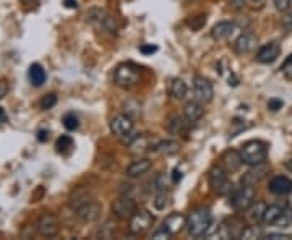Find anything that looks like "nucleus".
<instances>
[{"mask_svg":"<svg viewBox=\"0 0 292 240\" xmlns=\"http://www.w3.org/2000/svg\"><path fill=\"white\" fill-rule=\"evenodd\" d=\"M169 237H172L169 232H167L164 227L163 229H159V230H156L155 234H153V238H169Z\"/></svg>","mask_w":292,"mask_h":240,"instance_id":"45","label":"nucleus"},{"mask_svg":"<svg viewBox=\"0 0 292 240\" xmlns=\"http://www.w3.org/2000/svg\"><path fill=\"white\" fill-rule=\"evenodd\" d=\"M231 5L234 7V9H242V7L245 5V0H231Z\"/></svg>","mask_w":292,"mask_h":240,"instance_id":"49","label":"nucleus"},{"mask_svg":"<svg viewBox=\"0 0 292 240\" xmlns=\"http://www.w3.org/2000/svg\"><path fill=\"white\" fill-rule=\"evenodd\" d=\"M60 230L58 217L52 213H44L38 219V232L42 237H54Z\"/></svg>","mask_w":292,"mask_h":240,"instance_id":"11","label":"nucleus"},{"mask_svg":"<svg viewBox=\"0 0 292 240\" xmlns=\"http://www.w3.org/2000/svg\"><path fill=\"white\" fill-rule=\"evenodd\" d=\"M266 172H268V166L265 163H261V164H257V166H253V169L248 171L244 179H242V184H252L255 185L257 182H260L263 177L266 176Z\"/></svg>","mask_w":292,"mask_h":240,"instance_id":"21","label":"nucleus"},{"mask_svg":"<svg viewBox=\"0 0 292 240\" xmlns=\"http://www.w3.org/2000/svg\"><path fill=\"white\" fill-rule=\"evenodd\" d=\"M167 130H169V133L172 135H182L187 130L185 120L179 117V115H174V117H171L169 123H167Z\"/></svg>","mask_w":292,"mask_h":240,"instance_id":"29","label":"nucleus"},{"mask_svg":"<svg viewBox=\"0 0 292 240\" xmlns=\"http://www.w3.org/2000/svg\"><path fill=\"white\" fill-rule=\"evenodd\" d=\"M93 200V196L91 193L85 190V188H78L77 192H73L71 196H70V206L73 209H78V208H82L83 205H86L88 201H91Z\"/></svg>","mask_w":292,"mask_h":240,"instance_id":"23","label":"nucleus"},{"mask_svg":"<svg viewBox=\"0 0 292 240\" xmlns=\"http://www.w3.org/2000/svg\"><path fill=\"white\" fill-rule=\"evenodd\" d=\"M169 200H171V195L167 193V190L158 192L156 196H155V200H153V205H155V208L158 211H163V209L167 208V205H169Z\"/></svg>","mask_w":292,"mask_h":240,"instance_id":"31","label":"nucleus"},{"mask_svg":"<svg viewBox=\"0 0 292 240\" xmlns=\"http://www.w3.org/2000/svg\"><path fill=\"white\" fill-rule=\"evenodd\" d=\"M63 5L67 7V9H77L78 7L77 0H63Z\"/></svg>","mask_w":292,"mask_h":240,"instance_id":"51","label":"nucleus"},{"mask_svg":"<svg viewBox=\"0 0 292 240\" xmlns=\"http://www.w3.org/2000/svg\"><path fill=\"white\" fill-rule=\"evenodd\" d=\"M153 222H155V217H153V214L148 209H136L135 214L130 217L128 230L130 234L140 235V234H144L151 227Z\"/></svg>","mask_w":292,"mask_h":240,"instance_id":"7","label":"nucleus"},{"mask_svg":"<svg viewBox=\"0 0 292 240\" xmlns=\"http://www.w3.org/2000/svg\"><path fill=\"white\" fill-rule=\"evenodd\" d=\"M182 177H184V176H182V172L179 169L172 171V184H179V182L182 180Z\"/></svg>","mask_w":292,"mask_h":240,"instance_id":"47","label":"nucleus"},{"mask_svg":"<svg viewBox=\"0 0 292 240\" xmlns=\"http://www.w3.org/2000/svg\"><path fill=\"white\" fill-rule=\"evenodd\" d=\"M265 203H253V205L248 208V217H250V221L253 224H258V222H263V214H265Z\"/></svg>","mask_w":292,"mask_h":240,"instance_id":"27","label":"nucleus"},{"mask_svg":"<svg viewBox=\"0 0 292 240\" xmlns=\"http://www.w3.org/2000/svg\"><path fill=\"white\" fill-rule=\"evenodd\" d=\"M7 120H9V115H7L5 109L0 107V125H2V123H5Z\"/></svg>","mask_w":292,"mask_h":240,"instance_id":"52","label":"nucleus"},{"mask_svg":"<svg viewBox=\"0 0 292 240\" xmlns=\"http://www.w3.org/2000/svg\"><path fill=\"white\" fill-rule=\"evenodd\" d=\"M203 104L198 103V101H190V103L185 104L184 107V115H185V119L187 122L190 123H196V122H200L201 117H203Z\"/></svg>","mask_w":292,"mask_h":240,"instance_id":"18","label":"nucleus"},{"mask_svg":"<svg viewBox=\"0 0 292 240\" xmlns=\"http://www.w3.org/2000/svg\"><path fill=\"white\" fill-rule=\"evenodd\" d=\"M286 169L292 172V157H290V159H287V161H286Z\"/></svg>","mask_w":292,"mask_h":240,"instance_id":"53","label":"nucleus"},{"mask_svg":"<svg viewBox=\"0 0 292 240\" xmlns=\"http://www.w3.org/2000/svg\"><path fill=\"white\" fill-rule=\"evenodd\" d=\"M169 93L174 99H184L185 94H187V83L184 82L182 78H174L172 83H171V88H169Z\"/></svg>","mask_w":292,"mask_h":240,"instance_id":"25","label":"nucleus"},{"mask_svg":"<svg viewBox=\"0 0 292 240\" xmlns=\"http://www.w3.org/2000/svg\"><path fill=\"white\" fill-rule=\"evenodd\" d=\"M234 30H236V26L231 21H219L217 25L213 26V30H211V38L214 41H224L234 33Z\"/></svg>","mask_w":292,"mask_h":240,"instance_id":"19","label":"nucleus"},{"mask_svg":"<svg viewBox=\"0 0 292 240\" xmlns=\"http://www.w3.org/2000/svg\"><path fill=\"white\" fill-rule=\"evenodd\" d=\"M281 26L286 31H292V12H284V15L281 18Z\"/></svg>","mask_w":292,"mask_h":240,"instance_id":"40","label":"nucleus"},{"mask_svg":"<svg viewBox=\"0 0 292 240\" xmlns=\"http://www.w3.org/2000/svg\"><path fill=\"white\" fill-rule=\"evenodd\" d=\"M281 71H282L284 76H286L287 79H292V55H289L287 59H286V62L282 63Z\"/></svg>","mask_w":292,"mask_h":240,"instance_id":"41","label":"nucleus"},{"mask_svg":"<svg viewBox=\"0 0 292 240\" xmlns=\"http://www.w3.org/2000/svg\"><path fill=\"white\" fill-rule=\"evenodd\" d=\"M193 94H195V101H198L201 104H208L213 101V96H214L213 85H211L208 78L196 75L193 78Z\"/></svg>","mask_w":292,"mask_h":240,"instance_id":"8","label":"nucleus"},{"mask_svg":"<svg viewBox=\"0 0 292 240\" xmlns=\"http://www.w3.org/2000/svg\"><path fill=\"white\" fill-rule=\"evenodd\" d=\"M21 2H25V4H33L34 0H21Z\"/></svg>","mask_w":292,"mask_h":240,"instance_id":"55","label":"nucleus"},{"mask_svg":"<svg viewBox=\"0 0 292 240\" xmlns=\"http://www.w3.org/2000/svg\"><path fill=\"white\" fill-rule=\"evenodd\" d=\"M28 78L34 86H42L44 83H46L47 75H46V70L42 68V65L33 63L28 70Z\"/></svg>","mask_w":292,"mask_h":240,"instance_id":"22","label":"nucleus"},{"mask_svg":"<svg viewBox=\"0 0 292 240\" xmlns=\"http://www.w3.org/2000/svg\"><path fill=\"white\" fill-rule=\"evenodd\" d=\"M86 21H88V23H91L99 31H107V33H111V34L117 33L115 20L111 15H109L106 10L91 9L90 12L86 13Z\"/></svg>","mask_w":292,"mask_h":240,"instance_id":"4","label":"nucleus"},{"mask_svg":"<svg viewBox=\"0 0 292 240\" xmlns=\"http://www.w3.org/2000/svg\"><path fill=\"white\" fill-rule=\"evenodd\" d=\"M268 188H269V192L274 193V195H279V196L289 195L292 192V182L287 177L279 176V177H274L271 182H269Z\"/></svg>","mask_w":292,"mask_h":240,"instance_id":"17","label":"nucleus"},{"mask_svg":"<svg viewBox=\"0 0 292 240\" xmlns=\"http://www.w3.org/2000/svg\"><path fill=\"white\" fill-rule=\"evenodd\" d=\"M7 93H9V85L5 82H0V101L7 96Z\"/></svg>","mask_w":292,"mask_h":240,"instance_id":"46","label":"nucleus"},{"mask_svg":"<svg viewBox=\"0 0 292 240\" xmlns=\"http://www.w3.org/2000/svg\"><path fill=\"white\" fill-rule=\"evenodd\" d=\"M282 208L279 205H269L265 209V214H263V222L268 224V225H273L276 224V221L279 219V216L282 214Z\"/></svg>","mask_w":292,"mask_h":240,"instance_id":"26","label":"nucleus"},{"mask_svg":"<svg viewBox=\"0 0 292 240\" xmlns=\"http://www.w3.org/2000/svg\"><path fill=\"white\" fill-rule=\"evenodd\" d=\"M47 138H49V132L47 130H39V133H38V140L39 141H47Z\"/></svg>","mask_w":292,"mask_h":240,"instance_id":"48","label":"nucleus"},{"mask_svg":"<svg viewBox=\"0 0 292 240\" xmlns=\"http://www.w3.org/2000/svg\"><path fill=\"white\" fill-rule=\"evenodd\" d=\"M55 104H57V96L54 93L46 94V96H42V99L39 101V106L42 111H49V109H52Z\"/></svg>","mask_w":292,"mask_h":240,"instance_id":"33","label":"nucleus"},{"mask_svg":"<svg viewBox=\"0 0 292 240\" xmlns=\"http://www.w3.org/2000/svg\"><path fill=\"white\" fill-rule=\"evenodd\" d=\"M109 128H111V132L122 138L123 135L130 133L131 130H133V119L130 117L127 114H119V115H114L109 122Z\"/></svg>","mask_w":292,"mask_h":240,"instance_id":"12","label":"nucleus"},{"mask_svg":"<svg viewBox=\"0 0 292 240\" xmlns=\"http://www.w3.org/2000/svg\"><path fill=\"white\" fill-rule=\"evenodd\" d=\"M187 225V217L184 214L180 213H172L169 214L164 219V224L163 227L169 232L171 235H175V234H180L182 230H184V227Z\"/></svg>","mask_w":292,"mask_h":240,"instance_id":"15","label":"nucleus"},{"mask_svg":"<svg viewBox=\"0 0 292 240\" xmlns=\"http://www.w3.org/2000/svg\"><path fill=\"white\" fill-rule=\"evenodd\" d=\"M223 161L226 164L228 172H236V171H239V167L244 164L242 156H240V152H237V151H228L224 154Z\"/></svg>","mask_w":292,"mask_h":240,"instance_id":"24","label":"nucleus"},{"mask_svg":"<svg viewBox=\"0 0 292 240\" xmlns=\"http://www.w3.org/2000/svg\"><path fill=\"white\" fill-rule=\"evenodd\" d=\"M140 52H141L143 55H151V54L158 52V46H153V44H143V46H140Z\"/></svg>","mask_w":292,"mask_h":240,"instance_id":"44","label":"nucleus"},{"mask_svg":"<svg viewBox=\"0 0 292 240\" xmlns=\"http://www.w3.org/2000/svg\"><path fill=\"white\" fill-rule=\"evenodd\" d=\"M282 106H284V103L281 99H269V103H268V109L273 112H277L279 109H282Z\"/></svg>","mask_w":292,"mask_h":240,"instance_id":"43","label":"nucleus"},{"mask_svg":"<svg viewBox=\"0 0 292 240\" xmlns=\"http://www.w3.org/2000/svg\"><path fill=\"white\" fill-rule=\"evenodd\" d=\"M290 4H292V0H274V7H276V10L277 12H287L290 9Z\"/></svg>","mask_w":292,"mask_h":240,"instance_id":"42","label":"nucleus"},{"mask_svg":"<svg viewBox=\"0 0 292 240\" xmlns=\"http://www.w3.org/2000/svg\"><path fill=\"white\" fill-rule=\"evenodd\" d=\"M255 47H257V36L253 33H242L234 42V50L240 55L252 52Z\"/></svg>","mask_w":292,"mask_h":240,"instance_id":"14","label":"nucleus"},{"mask_svg":"<svg viewBox=\"0 0 292 240\" xmlns=\"http://www.w3.org/2000/svg\"><path fill=\"white\" fill-rule=\"evenodd\" d=\"M62 122H63V127L67 128V130H70V132H73V130H77L78 128V125H80V120H78V117L73 112H68V114H65L63 115V119H62Z\"/></svg>","mask_w":292,"mask_h":240,"instance_id":"32","label":"nucleus"},{"mask_svg":"<svg viewBox=\"0 0 292 240\" xmlns=\"http://www.w3.org/2000/svg\"><path fill=\"white\" fill-rule=\"evenodd\" d=\"M255 187L252 184H242V187L232 195L231 205L236 211H247L255 203Z\"/></svg>","mask_w":292,"mask_h":240,"instance_id":"5","label":"nucleus"},{"mask_svg":"<svg viewBox=\"0 0 292 240\" xmlns=\"http://www.w3.org/2000/svg\"><path fill=\"white\" fill-rule=\"evenodd\" d=\"M279 44H276V42H268V44L261 46L258 54H257V60L260 63H273L277 57H279Z\"/></svg>","mask_w":292,"mask_h":240,"instance_id":"16","label":"nucleus"},{"mask_svg":"<svg viewBox=\"0 0 292 240\" xmlns=\"http://www.w3.org/2000/svg\"><path fill=\"white\" fill-rule=\"evenodd\" d=\"M240 156H242L244 164L248 166H257L266 161L268 156V146L260 140H250L244 143V146L240 148Z\"/></svg>","mask_w":292,"mask_h":240,"instance_id":"3","label":"nucleus"},{"mask_svg":"<svg viewBox=\"0 0 292 240\" xmlns=\"http://www.w3.org/2000/svg\"><path fill=\"white\" fill-rule=\"evenodd\" d=\"M208 179H209L211 188H213V190L219 195H228L232 190V184L228 179V171L223 169L221 166L211 167V171L208 174Z\"/></svg>","mask_w":292,"mask_h":240,"instance_id":"6","label":"nucleus"},{"mask_svg":"<svg viewBox=\"0 0 292 240\" xmlns=\"http://www.w3.org/2000/svg\"><path fill=\"white\" fill-rule=\"evenodd\" d=\"M245 222L240 217H229L226 219L219 230V237L221 238H242V234L245 230Z\"/></svg>","mask_w":292,"mask_h":240,"instance_id":"10","label":"nucleus"},{"mask_svg":"<svg viewBox=\"0 0 292 240\" xmlns=\"http://www.w3.org/2000/svg\"><path fill=\"white\" fill-rule=\"evenodd\" d=\"M153 188H155V192H164L167 190V179H166V174H159V176L153 180Z\"/></svg>","mask_w":292,"mask_h":240,"instance_id":"36","label":"nucleus"},{"mask_svg":"<svg viewBox=\"0 0 292 240\" xmlns=\"http://www.w3.org/2000/svg\"><path fill=\"white\" fill-rule=\"evenodd\" d=\"M141 78V70L138 65L131 63V62H125L120 63L119 67L115 68L114 71V83L120 88H133V86L140 82Z\"/></svg>","mask_w":292,"mask_h":240,"instance_id":"2","label":"nucleus"},{"mask_svg":"<svg viewBox=\"0 0 292 240\" xmlns=\"http://www.w3.org/2000/svg\"><path fill=\"white\" fill-rule=\"evenodd\" d=\"M290 224H292V211L287 208V209H284V211H282V214L279 216V219L276 221L274 225H277V227L284 229V227H289Z\"/></svg>","mask_w":292,"mask_h":240,"instance_id":"34","label":"nucleus"},{"mask_svg":"<svg viewBox=\"0 0 292 240\" xmlns=\"http://www.w3.org/2000/svg\"><path fill=\"white\" fill-rule=\"evenodd\" d=\"M242 130H245V123H244V120H239V119H236L232 122V128H231V132H229V136L231 138H234V136H237Z\"/></svg>","mask_w":292,"mask_h":240,"instance_id":"39","label":"nucleus"},{"mask_svg":"<svg viewBox=\"0 0 292 240\" xmlns=\"http://www.w3.org/2000/svg\"><path fill=\"white\" fill-rule=\"evenodd\" d=\"M263 234L261 230L257 227V225H247L244 234H242V238H260Z\"/></svg>","mask_w":292,"mask_h":240,"instance_id":"37","label":"nucleus"},{"mask_svg":"<svg viewBox=\"0 0 292 240\" xmlns=\"http://www.w3.org/2000/svg\"><path fill=\"white\" fill-rule=\"evenodd\" d=\"M114 232H115V224H112L111 221H107V222L98 230V235L102 237V238H111V237L114 235Z\"/></svg>","mask_w":292,"mask_h":240,"instance_id":"35","label":"nucleus"},{"mask_svg":"<svg viewBox=\"0 0 292 240\" xmlns=\"http://www.w3.org/2000/svg\"><path fill=\"white\" fill-rule=\"evenodd\" d=\"M150 169H151V161H150V159H136V161H133L127 167L125 174H127V177L135 179V177L143 176V174H146Z\"/></svg>","mask_w":292,"mask_h":240,"instance_id":"20","label":"nucleus"},{"mask_svg":"<svg viewBox=\"0 0 292 240\" xmlns=\"http://www.w3.org/2000/svg\"><path fill=\"white\" fill-rule=\"evenodd\" d=\"M266 238H273V240H277V238H290V235H286V234H268Z\"/></svg>","mask_w":292,"mask_h":240,"instance_id":"50","label":"nucleus"},{"mask_svg":"<svg viewBox=\"0 0 292 240\" xmlns=\"http://www.w3.org/2000/svg\"><path fill=\"white\" fill-rule=\"evenodd\" d=\"M213 224V216H211L209 208H196L187 217V229L192 237H203L208 234V230Z\"/></svg>","mask_w":292,"mask_h":240,"instance_id":"1","label":"nucleus"},{"mask_svg":"<svg viewBox=\"0 0 292 240\" xmlns=\"http://www.w3.org/2000/svg\"><path fill=\"white\" fill-rule=\"evenodd\" d=\"M136 211V203L133 196L122 195L117 200L112 201V213L119 217V219H130Z\"/></svg>","mask_w":292,"mask_h":240,"instance_id":"9","label":"nucleus"},{"mask_svg":"<svg viewBox=\"0 0 292 240\" xmlns=\"http://www.w3.org/2000/svg\"><path fill=\"white\" fill-rule=\"evenodd\" d=\"M55 148H57V152H60V154H67V152H70L71 148H73V140H71V136H68V135H62V136L55 141Z\"/></svg>","mask_w":292,"mask_h":240,"instance_id":"30","label":"nucleus"},{"mask_svg":"<svg viewBox=\"0 0 292 240\" xmlns=\"http://www.w3.org/2000/svg\"><path fill=\"white\" fill-rule=\"evenodd\" d=\"M204 23H206V17L204 15H198V17H195L192 20H188V26L195 31L201 30V28L204 26Z\"/></svg>","mask_w":292,"mask_h":240,"instance_id":"38","label":"nucleus"},{"mask_svg":"<svg viewBox=\"0 0 292 240\" xmlns=\"http://www.w3.org/2000/svg\"><path fill=\"white\" fill-rule=\"evenodd\" d=\"M101 211H102V206L99 205V203L91 200V201H88L86 205H83L82 208L77 209V216L83 222H94V221L99 219Z\"/></svg>","mask_w":292,"mask_h":240,"instance_id":"13","label":"nucleus"},{"mask_svg":"<svg viewBox=\"0 0 292 240\" xmlns=\"http://www.w3.org/2000/svg\"><path fill=\"white\" fill-rule=\"evenodd\" d=\"M250 2H252V4H255V5H258V4H261V2H263V0H250Z\"/></svg>","mask_w":292,"mask_h":240,"instance_id":"54","label":"nucleus"},{"mask_svg":"<svg viewBox=\"0 0 292 240\" xmlns=\"http://www.w3.org/2000/svg\"><path fill=\"white\" fill-rule=\"evenodd\" d=\"M153 149L158 151V152H161V154L169 156V154H174V152H177V151H179V143H177V141H174V140L159 141Z\"/></svg>","mask_w":292,"mask_h":240,"instance_id":"28","label":"nucleus"}]
</instances>
